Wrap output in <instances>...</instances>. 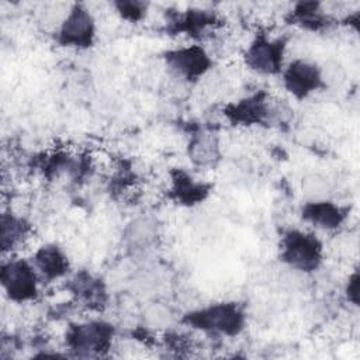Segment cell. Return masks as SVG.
Segmentation results:
<instances>
[{"instance_id": "8", "label": "cell", "mask_w": 360, "mask_h": 360, "mask_svg": "<svg viewBox=\"0 0 360 360\" xmlns=\"http://www.w3.org/2000/svg\"><path fill=\"white\" fill-rule=\"evenodd\" d=\"M280 75L285 91L295 100H304L312 93L325 89L319 66L305 59H294L283 68Z\"/></svg>"}, {"instance_id": "5", "label": "cell", "mask_w": 360, "mask_h": 360, "mask_svg": "<svg viewBox=\"0 0 360 360\" xmlns=\"http://www.w3.org/2000/svg\"><path fill=\"white\" fill-rule=\"evenodd\" d=\"M114 333V326L100 319L73 323L66 332V345L79 354H103L111 347Z\"/></svg>"}, {"instance_id": "14", "label": "cell", "mask_w": 360, "mask_h": 360, "mask_svg": "<svg viewBox=\"0 0 360 360\" xmlns=\"http://www.w3.org/2000/svg\"><path fill=\"white\" fill-rule=\"evenodd\" d=\"M31 225L14 212H3L0 221V246L3 253L18 248L30 235Z\"/></svg>"}, {"instance_id": "6", "label": "cell", "mask_w": 360, "mask_h": 360, "mask_svg": "<svg viewBox=\"0 0 360 360\" xmlns=\"http://www.w3.org/2000/svg\"><path fill=\"white\" fill-rule=\"evenodd\" d=\"M287 41L257 34L245 51V65L260 75H280L284 68Z\"/></svg>"}, {"instance_id": "13", "label": "cell", "mask_w": 360, "mask_h": 360, "mask_svg": "<svg viewBox=\"0 0 360 360\" xmlns=\"http://www.w3.org/2000/svg\"><path fill=\"white\" fill-rule=\"evenodd\" d=\"M187 152L193 165L198 167H212L221 159L219 141L214 134L210 132L193 135Z\"/></svg>"}, {"instance_id": "11", "label": "cell", "mask_w": 360, "mask_h": 360, "mask_svg": "<svg viewBox=\"0 0 360 360\" xmlns=\"http://www.w3.org/2000/svg\"><path fill=\"white\" fill-rule=\"evenodd\" d=\"M32 264L39 277L46 281H53L66 276L70 267L66 253L55 243L39 246L32 256Z\"/></svg>"}, {"instance_id": "23", "label": "cell", "mask_w": 360, "mask_h": 360, "mask_svg": "<svg viewBox=\"0 0 360 360\" xmlns=\"http://www.w3.org/2000/svg\"><path fill=\"white\" fill-rule=\"evenodd\" d=\"M359 281H360V277H359V271L354 270L349 278H347V283L345 285V295L347 298L349 302H352L354 307L359 305Z\"/></svg>"}, {"instance_id": "4", "label": "cell", "mask_w": 360, "mask_h": 360, "mask_svg": "<svg viewBox=\"0 0 360 360\" xmlns=\"http://www.w3.org/2000/svg\"><path fill=\"white\" fill-rule=\"evenodd\" d=\"M39 274L32 262L25 259H10L1 263L0 283L10 301L17 304L34 301L38 297Z\"/></svg>"}, {"instance_id": "1", "label": "cell", "mask_w": 360, "mask_h": 360, "mask_svg": "<svg viewBox=\"0 0 360 360\" xmlns=\"http://www.w3.org/2000/svg\"><path fill=\"white\" fill-rule=\"evenodd\" d=\"M183 323L198 330L232 338L243 330L246 315L236 302H215L187 312Z\"/></svg>"}, {"instance_id": "15", "label": "cell", "mask_w": 360, "mask_h": 360, "mask_svg": "<svg viewBox=\"0 0 360 360\" xmlns=\"http://www.w3.org/2000/svg\"><path fill=\"white\" fill-rule=\"evenodd\" d=\"M290 21L311 31H318L328 25V17L323 14L322 4L318 1L297 3L290 11Z\"/></svg>"}, {"instance_id": "3", "label": "cell", "mask_w": 360, "mask_h": 360, "mask_svg": "<svg viewBox=\"0 0 360 360\" xmlns=\"http://www.w3.org/2000/svg\"><path fill=\"white\" fill-rule=\"evenodd\" d=\"M96 20L83 3H73L60 20L55 39L60 46L89 49L96 41Z\"/></svg>"}, {"instance_id": "17", "label": "cell", "mask_w": 360, "mask_h": 360, "mask_svg": "<svg viewBox=\"0 0 360 360\" xmlns=\"http://www.w3.org/2000/svg\"><path fill=\"white\" fill-rule=\"evenodd\" d=\"M70 290L73 294H76L79 298L84 300L89 305L103 302V295L105 292L104 285L101 280L94 278L89 273H79L75 276V278L70 283Z\"/></svg>"}, {"instance_id": "18", "label": "cell", "mask_w": 360, "mask_h": 360, "mask_svg": "<svg viewBox=\"0 0 360 360\" xmlns=\"http://www.w3.org/2000/svg\"><path fill=\"white\" fill-rule=\"evenodd\" d=\"M125 236L131 246L142 249L156 239L158 226L150 218H138L129 224Z\"/></svg>"}, {"instance_id": "7", "label": "cell", "mask_w": 360, "mask_h": 360, "mask_svg": "<svg viewBox=\"0 0 360 360\" xmlns=\"http://www.w3.org/2000/svg\"><path fill=\"white\" fill-rule=\"evenodd\" d=\"M167 69L179 79L194 83L212 68V59L198 44L170 49L163 55Z\"/></svg>"}, {"instance_id": "16", "label": "cell", "mask_w": 360, "mask_h": 360, "mask_svg": "<svg viewBox=\"0 0 360 360\" xmlns=\"http://www.w3.org/2000/svg\"><path fill=\"white\" fill-rule=\"evenodd\" d=\"M215 22H217L215 13L210 10L190 8V10H186L183 14H180L174 20L173 27L176 31L194 37L195 34L204 32L210 25H214Z\"/></svg>"}, {"instance_id": "9", "label": "cell", "mask_w": 360, "mask_h": 360, "mask_svg": "<svg viewBox=\"0 0 360 360\" xmlns=\"http://www.w3.org/2000/svg\"><path fill=\"white\" fill-rule=\"evenodd\" d=\"M224 115L232 125H259L267 121L270 115L269 98L264 91L255 93L240 98L236 103L228 104L224 108Z\"/></svg>"}, {"instance_id": "10", "label": "cell", "mask_w": 360, "mask_h": 360, "mask_svg": "<svg viewBox=\"0 0 360 360\" xmlns=\"http://www.w3.org/2000/svg\"><path fill=\"white\" fill-rule=\"evenodd\" d=\"M304 221L325 231L338 229L347 218V210L335 204L329 198L318 201H305L301 208Z\"/></svg>"}, {"instance_id": "20", "label": "cell", "mask_w": 360, "mask_h": 360, "mask_svg": "<svg viewBox=\"0 0 360 360\" xmlns=\"http://www.w3.org/2000/svg\"><path fill=\"white\" fill-rule=\"evenodd\" d=\"M143 319L149 328L163 330V329H169L173 325L174 315L172 309L165 304L155 302L145 309Z\"/></svg>"}, {"instance_id": "22", "label": "cell", "mask_w": 360, "mask_h": 360, "mask_svg": "<svg viewBox=\"0 0 360 360\" xmlns=\"http://www.w3.org/2000/svg\"><path fill=\"white\" fill-rule=\"evenodd\" d=\"M319 70L323 87H338L346 82V69L338 60H326L322 66H319Z\"/></svg>"}, {"instance_id": "21", "label": "cell", "mask_w": 360, "mask_h": 360, "mask_svg": "<svg viewBox=\"0 0 360 360\" xmlns=\"http://www.w3.org/2000/svg\"><path fill=\"white\" fill-rule=\"evenodd\" d=\"M117 14L127 21L138 22L143 20L148 13V3L141 0H118L112 3Z\"/></svg>"}, {"instance_id": "2", "label": "cell", "mask_w": 360, "mask_h": 360, "mask_svg": "<svg viewBox=\"0 0 360 360\" xmlns=\"http://www.w3.org/2000/svg\"><path fill=\"white\" fill-rule=\"evenodd\" d=\"M280 260L301 273L316 271L323 262L322 242L311 232L290 229L280 240Z\"/></svg>"}, {"instance_id": "19", "label": "cell", "mask_w": 360, "mask_h": 360, "mask_svg": "<svg viewBox=\"0 0 360 360\" xmlns=\"http://www.w3.org/2000/svg\"><path fill=\"white\" fill-rule=\"evenodd\" d=\"M329 180L319 173H308L301 180V193L305 201L326 200L330 194Z\"/></svg>"}, {"instance_id": "12", "label": "cell", "mask_w": 360, "mask_h": 360, "mask_svg": "<svg viewBox=\"0 0 360 360\" xmlns=\"http://www.w3.org/2000/svg\"><path fill=\"white\" fill-rule=\"evenodd\" d=\"M210 186L194 180L184 170H173L170 173V198L180 205L191 207L200 204L210 194Z\"/></svg>"}]
</instances>
